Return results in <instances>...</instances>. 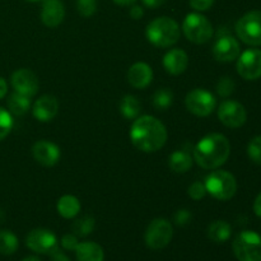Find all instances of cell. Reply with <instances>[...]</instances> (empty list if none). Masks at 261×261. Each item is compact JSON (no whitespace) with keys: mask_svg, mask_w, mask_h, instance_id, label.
Wrapping results in <instances>:
<instances>
[{"mask_svg":"<svg viewBox=\"0 0 261 261\" xmlns=\"http://www.w3.org/2000/svg\"><path fill=\"white\" fill-rule=\"evenodd\" d=\"M167 129L161 120L150 115L138 116L130 129V140L144 153H154L167 142Z\"/></svg>","mask_w":261,"mask_h":261,"instance_id":"6da1fadb","label":"cell"},{"mask_svg":"<svg viewBox=\"0 0 261 261\" xmlns=\"http://www.w3.org/2000/svg\"><path fill=\"white\" fill-rule=\"evenodd\" d=\"M229 154V140L218 133H212L201 138L193 150L194 161L204 170H217L227 162Z\"/></svg>","mask_w":261,"mask_h":261,"instance_id":"7a4b0ae2","label":"cell"},{"mask_svg":"<svg viewBox=\"0 0 261 261\" xmlns=\"http://www.w3.org/2000/svg\"><path fill=\"white\" fill-rule=\"evenodd\" d=\"M181 30L178 23L170 17H158L153 19L145 30V36L152 45L157 47H171L178 41Z\"/></svg>","mask_w":261,"mask_h":261,"instance_id":"3957f363","label":"cell"},{"mask_svg":"<svg viewBox=\"0 0 261 261\" xmlns=\"http://www.w3.org/2000/svg\"><path fill=\"white\" fill-rule=\"evenodd\" d=\"M206 193L221 201L231 200L237 191V181L231 172L217 170L209 173L204 181Z\"/></svg>","mask_w":261,"mask_h":261,"instance_id":"277c9868","label":"cell"},{"mask_svg":"<svg viewBox=\"0 0 261 261\" xmlns=\"http://www.w3.org/2000/svg\"><path fill=\"white\" fill-rule=\"evenodd\" d=\"M182 31L185 37L196 45L206 43L213 37V25L205 15L200 13H190L186 15L182 23Z\"/></svg>","mask_w":261,"mask_h":261,"instance_id":"5b68a950","label":"cell"},{"mask_svg":"<svg viewBox=\"0 0 261 261\" xmlns=\"http://www.w3.org/2000/svg\"><path fill=\"white\" fill-rule=\"evenodd\" d=\"M232 249L239 261H261V236L254 231L240 232Z\"/></svg>","mask_w":261,"mask_h":261,"instance_id":"8992f818","label":"cell"},{"mask_svg":"<svg viewBox=\"0 0 261 261\" xmlns=\"http://www.w3.org/2000/svg\"><path fill=\"white\" fill-rule=\"evenodd\" d=\"M236 33L242 42L250 46H261V12L251 10L239 19Z\"/></svg>","mask_w":261,"mask_h":261,"instance_id":"52a82bcc","label":"cell"},{"mask_svg":"<svg viewBox=\"0 0 261 261\" xmlns=\"http://www.w3.org/2000/svg\"><path fill=\"white\" fill-rule=\"evenodd\" d=\"M173 236V227L165 218H155L145 231V245L150 250H162L171 242Z\"/></svg>","mask_w":261,"mask_h":261,"instance_id":"ba28073f","label":"cell"},{"mask_svg":"<svg viewBox=\"0 0 261 261\" xmlns=\"http://www.w3.org/2000/svg\"><path fill=\"white\" fill-rule=\"evenodd\" d=\"M186 109L193 115L199 117H206L216 109V97L209 91L203 88H195L188 93L185 98Z\"/></svg>","mask_w":261,"mask_h":261,"instance_id":"9c48e42d","label":"cell"},{"mask_svg":"<svg viewBox=\"0 0 261 261\" xmlns=\"http://www.w3.org/2000/svg\"><path fill=\"white\" fill-rule=\"evenodd\" d=\"M25 246L37 254L51 255L58 249V239L50 229L36 228L25 237Z\"/></svg>","mask_w":261,"mask_h":261,"instance_id":"30bf717a","label":"cell"},{"mask_svg":"<svg viewBox=\"0 0 261 261\" xmlns=\"http://www.w3.org/2000/svg\"><path fill=\"white\" fill-rule=\"evenodd\" d=\"M218 119L227 127L237 129V127H241L246 122L247 114L245 107L240 102L227 99V101H223L219 105Z\"/></svg>","mask_w":261,"mask_h":261,"instance_id":"8fae6325","label":"cell"},{"mask_svg":"<svg viewBox=\"0 0 261 261\" xmlns=\"http://www.w3.org/2000/svg\"><path fill=\"white\" fill-rule=\"evenodd\" d=\"M237 71L246 81H255L261 76V50L249 48L237 61Z\"/></svg>","mask_w":261,"mask_h":261,"instance_id":"7c38bea8","label":"cell"},{"mask_svg":"<svg viewBox=\"0 0 261 261\" xmlns=\"http://www.w3.org/2000/svg\"><path fill=\"white\" fill-rule=\"evenodd\" d=\"M10 83L17 93L27 97H33L38 91V79L30 69H18L10 76Z\"/></svg>","mask_w":261,"mask_h":261,"instance_id":"4fadbf2b","label":"cell"},{"mask_svg":"<svg viewBox=\"0 0 261 261\" xmlns=\"http://www.w3.org/2000/svg\"><path fill=\"white\" fill-rule=\"evenodd\" d=\"M33 158L45 167H53L60 161V148L48 140H38L32 147Z\"/></svg>","mask_w":261,"mask_h":261,"instance_id":"5bb4252c","label":"cell"},{"mask_svg":"<svg viewBox=\"0 0 261 261\" xmlns=\"http://www.w3.org/2000/svg\"><path fill=\"white\" fill-rule=\"evenodd\" d=\"M240 43L232 36H222L213 46V56L221 63H231L240 56Z\"/></svg>","mask_w":261,"mask_h":261,"instance_id":"9a60e30c","label":"cell"},{"mask_svg":"<svg viewBox=\"0 0 261 261\" xmlns=\"http://www.w3.org/2000/svg\"><path fill=\"white\" fill-rule=\"evenodd\" d=\"M59 112V101L53 94H43L33 103L32 114L36 120L48 122L55 119Z\"/></svg>","mask_w":261,"mask_h":261,"instance_id":"2e32d148","label":"cell"},{"mask_svg":"<svg viewBox=\"0 0 261 261\" xmlns=\"http://www.w3.org/2000/svg\"><path fill=\"white\" fill-rule=\"evenodd\" d=\"M65 18V8L61 0H43L41 19L48 28H55L63 23Z\"/></svg>","mask_w":261,"mask_h":261,"instance_id":"e0dca14e","label":"cell"},{"mask_svg":"<svg viewBox=\"0 0 261 261\" xmlns=\"http://www.w3.org/2000/svg\"><path fill=\"white\" fill-rule=\"evenodd\" d=\"M127 81L130 86L137 89H144L152 83L153 70L147 63H135L127 71Z\"/></svg>","mask_w":261,"mask_h":261,"instance_id":"ac0fdd59","label":"cell"},{"mask_svg":"<svg viewBox=\"0 0 261 261\" xmlns=\"http://www.w3.org/2000/svg\"><path fill=\"white\" fill-rule=\"evenodd\" d=\"M189 56L181 48H172L163 56V66L172 75H180L188 69Z\"/></svg>","mask_w":261,"mask_h":261,"instance_id":"d6986e66","label":"cell"},{"mask_svg":"<svg viewBox=\"0 0 261 261\" xmlns=\"http://www.w3.org/2000/svg\"><path fill=\"white\" fill-rule=\"evenodd\" d=\"M76 260L78 261H103V249L98 244L92 241L79 242L75 249Z\"/></svg>","mask_w":261,"mask_h":261,"instance_id":"ffe728a7","label":"cell"},{"mask_svg":"<svg viewBox=\"0 0 261 261\" xmlns=\"http://www.w3.org/2000/svg\"><path fill=\"white\" fill-rule=\"evenodd\" d=\"M58 213L63 218L71 219L75 218L81 212V201L74 195H63L58 200Z\"/></svg>","mask_w":261,"mask_h":261,"instance_id":"44dd1931","label":"cell"},{"mask_svg":"<svg viewBox=\"0 0 261 261\" xmlns=\"http://www.w3.org/2000/svg\"><path fill=\"white\" fill-rule=\"evenodd\" d=\"M194 158L185 150H175L168 157V166L176 173H185L193 166Z\"/></svg>","mask_w":261,"mask_h":261,"instance_id":"7402d4cb","label":"cell"},{"mask_svg":"<svg viewBox=\"0 0 261 261\" xmlns=\"http://www.w3.org/2000/svg\"><path fill=\"white\" fill-rule=\"evenodd\" d=\"M232 234L231 224L226 221H214L208 227V237L216 244H223L228 241Z\"/></svg>","mask_w":261,"mask_h":261,"instance_id":"603a6c76","label":"cell"},{"mask_svg":"<svg viewBox=\"0 0 261 261\" xmlns=\"http://www.w3.org/2000/svg\"><path fill=\"white\" fill-rule=\"evenodd\" d=\"M7 105L10 114L15 115V116H23L31 109V98L14 92V93H12L9 96Z\"/></svg>","mask_w":261,"mask_h":261,"instance_id":"cb8c5ba5","label":"cell"},{"mask_svg":"<svg viewBox=\"0 0 261 261\" xmlns=\"http://www.w3.org/2000/svg\"><path fill=\"white\" fill-rule=\"evenodd\" d=\"M140 111H142V105H140L139 99L133 94H127L120 102V112L125 119L135 120L139 116Z\"/></svg>","mask_w":261,"mask_h":261,"instance_id":"d4e9b609","label":"cell"},{"mask_svg":"<svg viewBox=\"0 0 261 261\" xmlns=\"http://www.w3.org/2000/svg\"><path fill=\"white\" fill-rule=\"evenodd\" d=\"M19 242L17 236L12 231L2 229L0 231V254L2 255H12L18 250Z\"/></svg>","mask_w":261,"mask_h":261,"instance_id":"484cf974","label":"cell"},{"mask_svg":"<svg viewBox=\"0 0 261 261\" xmlns=\"http://www.w3.org/2000/svg\"><path fill=\"white\" fill-rule=\"evenodd\" d=\"M96 221L92 216H83L75 219L73 223V232L76 237H86L93 232Z\"/></svg>","mask_w":261,"mask_h":261,"instance_id":"4316f807","label":"cell"},{"mask_svg":"<svg viewBox=\"0 0 261 261\" xmlns=\"http://www.w3.org/2000/svg\"><path fill=\"white\" fill-rule=\"evenodd\" d=\"M153 106L158 110V111H165L168 107L172 105L173 102V93L171 89L168 88H161L155 91L153 94Z\"/></svg>","mask_w":261,"mask_h":261,"instance_id":"83f0119b","label":"cell"},{"mask_svg":"<svg viewBox=\"0 0 261 261\" xmlns=\"http://www.w3.org/2000/svg\"><path fill=\"white\" fill-rule=\"evenodd\" d=\"M13 117L8 110L0 107V142L10 134L13 129Z\"/></svg>","mask_w":261,"mask_h":261,"instance_id":"f1b7e54d","label":"cell"},{"mask_svg":"<svg viewBox=\"0 0 261 261\" xmlns=\"http://www.w3.org/2000/svg\"><path fill=\"white\" fill-rule=\"evenodd\" d=\"M247 154L254 163L261 165V135L250 140L247 145Z\"/></svg>","mask_w":261,"mask_h":261,"instance_id":"f546056e","label":"cell"},{"mask_svg":"<svg viewBox=\"0 0 261 261\" xmlns=\"http://www.w3.org/2000/svg\"><path fill=\"white\" fill-rule=\"evenodd\" d=\"M217 92L221 97H228L234 92V82L228 76L219 79L217 84Z\"/></svg>","mask_w":261,"mask_h":261,"instance_id":"4dcf8cb0","label":"cell"},{"mask_svg":"<svg viewBox=\"0 0 261 261\" xmlns=\"http://www.w3.org/2000/svg\"><path fill=\"white\" fill-rule=\"evenodd\" d=\"M76 7L83 17H92L97 10V0H78Z\"/></svg>","mask_w":261,"mask_h":261,"instance_id":"1f68e13d","label":"cell"},{"mask_svg":"<svg viewBox=\"0 0 261 261\" xmlns=\"http://www.w3.org/2000/svg\"><path fill=\"white\" fill-rule=\"evenodd\" d=\"M188 194L191 199H194V200H201V199L206 195V189L205 186H204V182H201V181H195L194 184H191L188 189Z\"/></svg>","mask_w":261,"mask_h":261,"instance_id":"d6a6232c","label":"cell"},{"mask_svg":"<svg viewBox=\"0 0 261 261\" xmlns=\"http://www.w3.org/2000/svg\"><path fill=\"white\" fill-rule=\"evenodd\" d=\"M191 218H193V214H191L190 211H188V209H180V211L176 212L175 216H173V221H175V223L180 227L189 224Z\"/></svg>","mask_w":261,"mask_h":261,"instance_id":"836d02e7","label":"cell"},{"mask_svg":"<svg viewBox=\"0 0 261 261\" xmlns=\"http://www.w3.org/2000/svg\"><path fill=\"white\" fill-rule=\"evenodd\" d=\"M79 241H78V237L75 234H64L61 237V246L64 247L65 250H69V251H75L76 246H78Z\"/></svg>","mask_w":261,"mask_h":261,"instance_id":"e575fe53","label":"cell"},{"mask_svg":"<svg viewBox=\"0 0 261 261\" xmlns=\"http://www.w3.org/2000/svg\"><path fill=\"white\" fill-rule=\"evenodd\" d=\"M214 0H190V7L196 12H205L209 8H212Z\"/></svg>","mask_w":261,"mask_h":261,"instance_id":"d590c367","label":"cell"},{"mask_svg":"<svg viewBox=\"0 0 261 261\" xmlns=\"http://www.w3.org/2000/svg\"><path fill=\"white\" fill-rule=\"evenodd\" d=\"M143 14H144V10H143V8L139 7V5H134V7H132V9H130V17H132L133 19H140V18L143 17Z\"/></svg>","mask_w":261,"mask_h":261,"instance_id":"8d00e7d4","label":"cell"},{"mask_svg":"<svg viewBox=\"0 0 261 261\" xmlns=\"http://www.w3.org/2000/svg\"><path fill=\"white\" fill-rule=\"evenodd\" d=\"M51 261H71V260L69 259L64 252L59 251V249H56L55 251L51 254Z\"/></svg>","mask_w":261,"mask_h":261,"instance_id":"74e56055","label":"cell"},{"mask_svg":"<svg viewBox=\"0 0 261 261\" xmlns=\"http://www.w3.org/2000/svg\"><path fill=\"white\" fill-rule=\"evenodd\" d=\"M165 2L166 0H143V4H144L145 7L150 8V9H155V8L165 4Z\"/></svg>","mask_w":261,"mask_h":261,"instance_id":"f35d334b","label":"cell"},{"mask_svg":"<svg viewBox=\"0 0 261 261\" xmlns=\"http://www.w3.org/2000/svg\"><path fill=\"white\" fill-rule=\"evenodd\" d=\"M8 93V83L4 78L0 76V99L4 98Z\"/></svg>","mask_w":261,"mask_h":261,"instance_id":"ab89813d","label":"cell"},{"mask_svg":"<svg viewBox=\"0 0 261 261\" xmlns=\"http://www.w3.org/2000/svg\"><path fill=\"white\" fill-rule=\"evenodd\" d=\"M254 212H255V214H256L257 217H260V218H261V193L256 196V199H255Z\"/></svg>","mask_w":261,"mask_h":261,"instance_id":"60d3db41","label":"cell"},{"mask_svg":"<svg viewBox=\"0 0 261 261\" xmlns=\"http://www.w3.org/2000/svg\"><path fill=\"white\" fill-rule=\"evenodd\" d=\"M114 3H116V4L119 5H132L133 3H135V0H112Z\"/></svg>","mask_w":261,"mask_h":261,"instance_id":"b9f144b4","label":"cell"},{"mask_svg":"<svg viewBox=\"0 0 261 261\" xmlns=\"http://www.w3.org/2000/svg\"><path fill=\"white\" fill-rule=\"evenodd\" d=\"M22 261H42V260L38 259V257H36V256H27V257H24Z\"/></svg>","mask_w":261,"mask_h":261,"instance_id":"7bdbcfd3","label":"cell"},{"mask_svg":"<svg viewBox=\"0 0 261 261\" xmlns=\"http://www.w3.org/2000/svg\"><path fill=\"white\" fill-rule=\"evenodd\" d=\"M3 219H4V213H3V211L0 209V223L3 222Z\"/></svg>","mask_w":261,"mask_h":261,"instance_id":"ee69618b","label":"cell"},{"mask_svg":"<svg viewBox=\"0 0 261 261\" xmlns=\"http://www.w3.org/2000/svg\"><path fill=\"white\" fill-rule=\"evenodd\" d=\"M25 2H30V3H37V2H41V0H25Z\"/></svg>","mask_w":261,"mask_h":261,"instance_id":"f6af8a7d","label":"cell"}]
</instances>
